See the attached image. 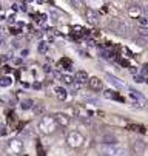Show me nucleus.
<instances>
[{"label":"nucleus","instance_id":"f257e3e1","mask_svg":"<svg viewBox=\"0 0 148 156\" xmlns=\"http://www.w3.org/2000/svg\"><path fill=\"white\" fill-rule=\"evenodd\" d=\"M56 127H57V124L53 116H42L40 121L37 122V128L42 133H45V135H50V133L56 131Z\"/></svg>","mask_w":148,"mask_h":156},{"label":"nucleus","instance_id":"f03ea898","mask_svg":"<svg viewBox=\"0 0 148 156\" xmlns=\"http://www.w3.org/2000/svg\"><path fill=\"white\" fill-rule=\"evenodd\" d=\"M83 136L80 135L79 131H71L70 135L67 136V142H68V145L70 147H73V148H79V147H82V144H83Z\"/></svg>","mask_w":148,"mask_h":156},{"label":"nucleus","instance_id":"7ed1b4c3","mask_svg":"<svg viewBox=\"0 0 148 156\" xmlns=\"http://www.w3.org/2000/svg\"><path fill=\"white\" fill-rule=\"evenodd\" d=\"M111 30L117 34H126V31L130 30V25L126 23V22L120 20V19H116L111 22Z\"/></svg>","mask_w":148,"mask_h":156},{"label":"nucleus","instance_id":"20e7f679","mask_svg":"<svg viewBox=\"0 0 148 156\" xmlns=\"http://www.w3.org/2000/svg\"><path fill=\"white\" fill-rule=\"evenodd\" d=\"M105 79H107V82H108L110 85H113L114 88H117L119 91H125V90H126V85H125L123 82H120L119 77H116V76H113V74H110V73H105Z\"/></svg>","mask_w":148,"mask_h":156},{"label":"nucleus","instance_id":"39448f33","mask_svg":"<svg viewBox=\"0 0 148 156\" xmlns=\"http://www.w3.org/2000/svg\"><path fill=\"white\" fill-rule=\"evenodd\" d=\"M87 83H88V87H90L91 91H102V90H103V82H102V79H99V77H96V76L90 77Z\"/></svg>","mask_w":148,"mask_h":156},{"label":"nucleus","instance_id":"423d86ee","mask_svg":"<svg viewBox=\"0 0 148 156\" xmlns=\"http://www.w3.org/2000/svg\"><path fill=\"white\" fill-rule=\"evenodd\" d=\"M8 147H9V150H11L12 153H15V154H20V153L23 151V142L20 141V139H11L9 144H8Z\"/></svg>","mask_w":148,"mask_h":156},{"label":"nucleus","instance_id":"0eeeda50","mask_svg":"<svg viewBox=\"0 0 148 156\" xmlns=\"http://www.w3.org/2000/svg\"><path fill=\"white\" fill-rule=\"evenodd\" d=\"M53 118H54L56 124H59V125H62V127H67V125L71 122V118H70L68 115H65V113H56Z\"/></svg>","mask_w":148,"mask_h":156},{"label":"nucleus","instance_id":"6e6552de","mask_svg":"<svg viewBox=\"0 0 148 156\" xmlns=\"http://www.w3.org/2000/svg\"><path fill=\"white\" fill-rule=\"evenodd\" d=\"M54 94L59 101H67L68 99V90L63 87H54Z\"/></svg>","mask_w":148,"mask_h":156},{"label":"nucleus","instance_id":"1a4fd4ad","mask_svg":"<svg viewBox=\"0 0 148 156\" xmlns=\"http://www.w3.org/2000/svg\"><path fill=\"white\" fill-rule=\"evenodd\" d=\"M103 98H105V99H111V101L125 102V99H123L119 93H116V91H113V90H105V91H103Z\"/></svg>","mask_w":148,"mask_h":156},{"label":"nucleus","instance_id":"9d476101","mask_svg":"<svg viewBox=\"0 0 148 156\" xmlns=\"http://www.w3.org/2000/svg\"><path fill=\"white\" fill-rule=\"evenodd\" d=\"M87 19H88L90 23H93V25H97L99 23V16L93 9H87Z\"/></svg>","mask_w":148,"mask_h":156},{"label":"nucleus","instance_id":"9b49d317","mask_svg":"<svg viewBox=\"0 0 148 156\" xmlns=\"http://www.w3.org/2000/svg\"><path fill=\"white\" fill-rule=\"evenodd\" d=\"M76 82H79V83H85V82H88V79H90V76H88V73L87 71H83V70H80V71H77V74H76Z\"/></svg>","mask_w":148,"mask_h":156},{"label":"nucleus","instance_id":"f8f14e48","mask_svg":"<svg viewBox=\"0 0 148 156\" xmlns=\"http://www.w3.org/2000/svg\"><path fill=\"white\" fill-rule=\"evenodd\" d=\"M57 65L60 66V68H63V70L71 71V59H68V57H62V59L59 60Z\"/></svg>","mask_w":148,"mask_h":156},{"label":"nucleus","instance_id":"ddd939ff","mask_svg":"<svg viewBox=\"0 0 148 156\" xmlns=\"http://www.w3.org/2000/svg\"><path fill=\"white\" fill-rule=\"evenodd\" d=\"M142 11V6L140 5H137V3H131V5H128V12L131 14V16H134V17H139V12Z\"/></svg>","mask_w":148,"mask_h":156},{"label":"nucleus","instance_id":"4468645a","mask_svg":"<svg viewBox=\"0 0 148 156\" xmlns=\"http://www.w3.org/2000/svg\"><path fill=\"white\" fill-rule=\"evenodd\" d=\"M126 130H131V131H136V133H142V135L146 131L145 127L139 125V124H128V125H126Z\"/></svg>","mask_w":148,"mask_h":156},{"label":"nucleus","instance_id":"2eb2a0df","mask_svg":"<svg viewBox=\"0 0 148 156\" xmlns=\"http://www.w3.org/2000/svg\"><path fill=\"white\" fill-rule=\"evenodd\" d=\"M130 107L134 108V110H142V108H143V105H142L137 99H134L131 94H130Z\"/></svg>","mask_w":148,"mask_h":156},{"label":"nucleus","instance_id":"dca6fc26","mask_svg":"<svg viewBox=\"0 0 148 156\" xmlns=\"http://www.w3.org/2000/svg\"><path fill=\"white\" fill-rule=\"evenodd\" d=\"M34 17V22H37V23H40V25H43L45 22H46V14H40V12H37V14H34L33 16Z\"/></svg>","mask_w":148,"mask_h":156},{"label":"nucleus","instance_id":"f3484780","mask_svg":"<svg viewBox=\"0 0 148 156\" xmlns=\"http://www.w3.org/2000/svg\"><path fill=\"white\" fill-rule=\"evenodd\" d=\"M60 80L65 83V85H73V82H74L76 79H74V76H71V74H62Z\"/></svg>","mask_w":148,"mask_h":156},{"label":"nucleus","instance_id":"a211bd4d","mask_svg":"<svg viewBox=\"0 0 148 156\" xmlns=\"http://www.w3.org/2000/svg\"><path fill=\"white\" fill-rule=\"evenodd\" d=\"M37 51H39L40 54H45V53L48 51V43H46L45 40H40L39 45H37Z\"/></svg>","mask_w":148,"mask_h":156},{"label":"nucleus","instance_id":"6ab92c4d","mask_svg":"<svg viewBox=\"0 0 148 156\" xmlns=\"http://www.w3.org/2000/svg\"><path fill=\"white\" fill-rule=\"evenodd\" d=\"M11 83H12V79L9 76H3L2 79H0V87H3V88L11 87Z\"/></svg>","mask_w":148,"mask_h":156},{"label":"nucleus","instance_id":"aec40b11","mask_svg":"<svg viewBox=\"0 0 148 156\" xmlns=\"http://www.w3.org/2000/svg\"><path fill=\"white\" fill-rule=\"evenodd\" d=\"M33 107H34V102L31 99H25V101H22V104H20V108L22 110H29Z\"/></svg>","mask_w":148,"mask_h":156},{"label":"nucleus","instance_id":"412c9836","mask_svg":"<svg viewBox=\"0 0 148 156\" xmlns=\"http://www.w3.org/2000/svg\"><path fill=\"white\" fill-rule=\"evenodd\" d=\"M137 36L142 39H148V27H140L137 30Z\"/></svg>","mask_w":148,"mask_h":156},{"label":"nucleus","instance_id":"4be33fe9","mask_svg":"<svg viewBox=\"0 0 148 156\" xmlns=\"http://www.w3.org/2000/svg\"><path fill=\"white\" fill-rule=\"evenodd\" d=\"M33 110H34V115H42V113H43V111H45V107L43 105H34L33 107Z\"/></svg>","mask_w":148,"mask_h":156},{"label":"nucleus","instance_id":"5701e85b","mask_svg":"<svg viewBox=\"0 0 148 156\" xmlns=\"http://www.w3.org/2000/svg\"><path fill=\"white\" fill-rule=\"evenodd\" d=\"M134 42H136V45H139V47H145L146 45V39H142V37H136Z\"/></svg>","mask_w":148,"mask_h":156},{"label":"nucleus","instance_id":"b1692460","mask_svg":"<svg viewBox=\"0 0 148 156\" xmlns=\"http://www.w3.org/2000/svg\"><path fill=\"white\" fill-rule=\"evenodd\" d=\"M117 62H119L122 66H125V68H130V66H131V65H130V62L126 60V59H120V57H117Z\"/></svg>","mask_w":148,"mask_h":156},{"label":"nucleus","instance_id":"393cba45","mask_svg":"<svg viewBox=\"0 0 148 156\" xmlns=\"http://www.w3.org/2000/svg\"><path fill=\"white\" fill-rule=\"evenodd\" d=\"M85 102H88V104H96V105H99L100 102H99V99H96V98H82Z\"/></svg>","mask_w":148,"mask_h":156},{"label":"nucleus","instance_id":"a878e982","mask_svg":"<svg viewBox=\"0 0 148 156\" xmlns=\"http://www.w3.org/2000/svg\"><path fill=\"white\" fill-rule=\"evenodd\" d=\"M137 22L140 23V27H146V23H148V19H146V17L139 16V17H137Z\"/></svg>","mask_w":148,"mask_h":156},{"label":"nucleus","instance_id":"bb28decb","mask_svg":"<svg viewBox=\"0 0 148 156\" xmlns=\"http://www.w3.org/2000/svg\"><path fill=\"white\" fill-rule=\"evenodd\" d=\"M133 79H134L136 83H143V82H145V77H143L142 74H137V76H134Z\"/></svg>","mask_w":148,"mask_h":156},{"label":"nucleus","instance_id":"cd10ccee","mask_svg":"<svg viewBox=\"0 0 148 156\" xmlns=\"http://www.w3.org/2000/svg\"><path fill=\"white\" fill-rule=\"evenodd\" d=\"M37 154H39V156H45V150L42 148V144H40V142L37 144Z\"/></svg>","mask_w":148,"mask_h":156},{"label":"nucleus","instance_id":"c85d7f7f","mask_svg":"<svg viewBox=\"0 0 148 156\" xmlns=\"http://www.w3.org/2000/svg\"><path fill=\"white\" fill-rule=\"evenodd\" d=\"M128 70H130V73H131L133 76H137V74H139V68H137V66H130Z\"/></svg>","mask_w":148,"mask_h":156},{"label":"nucleus","instance_id":"c756f323","mask_svg":"<svg viewBox=\"0 0 148 156\" xmlns=\"http://www.w3.org/2000/svg\"><path fill=\"white\" fill-rule=\"evenodd\" d=\"M2 70H3V73H5V74H9V73L12 71V68H11L9 65H3V66H2Z\"/></svg>","mask_w":148,"mask_h":156},{"label":"nucleus","instance_id":"7c9ffc66","mask_svg":"<svg viewBox=\"0 0 148 156\" xmlns=\"http://www.w3.org/2000/svg\"><path fill=\"white\" fill-rule=\"evenodd\" d=\"M51 20H53V23H57V22H59V16L54 11H51Z\"/></svg>","mask_w":148,"mask_h":156},{"label":"nucleus","instance_id":"2f4dec72","mask_svg":"<svg viewBox=\"0 0 148 156\" xmlns=\"http://www.w3.org/2000/svg\"><path fill=\"white\" fill-rule=\"evenodd\" d=\"M9 31H11V34H14V36H17V34L22 33V30H20V28H15V27H12Z\"/></svg>","mask_w":148,"mask_h":156},{"label":"nucleus","instance_id":"473e14b6","mask_svg":"<svg viewBox=\"0 0 148 156\" xmlns=\"http://www.w3.org/2000/svg\"><path fill=\"white\" fill-rule=\"evenodd\" d=\"M19 9H22V11H28V3H25V2L19 3Z\"/></svg>","mask_w":148,"mask_h":156},{"label":"nucleus","instance_id":"72a5a7b5","mask_svg":"<svg viewBox=\"0 0 148 156\" xmlns=\"http://www.w3.org/2000/svg\"><path fill=\"white\" fill-rule=\"evenodd\" d=\"M8 133V130H6V127H3V125H0V136H5Z\"/></svg>","mask_w":148,"mask_h":156},{"label":"nucleus","instance_id":"f704fd0d","mask_svg":"<svg viewBox=\"0 0 148 156\" xmlns=\"http://www.w3.org/2000/svg\"><path fill=\"white\" fill-rule=\"evenodd\" d=\"M33 88H36V90H40V88H42L40 82H34V83H33Z\"/></svg>","mask_w":148,"mask_h":156},{"label":"nucleus","instance_id":"c9c22d12","mask_svg":"<svg viewBox=\"0 0 148 156\" xmlns=\"http://www.w3.org/2000/svg\"><path fill=\"white\" fill-rule=\"evenodd\" d=\"M123 53H125L126 56H128V57H131V56H133V53H131V51H130L128 48H123Z\"/></svg>","mask_w":148,"mask_h":156},{"label":"nucleus","instance_id":"e433bc0d","mask_svg":"<svg viewBox=\"0 0 148 156\" xmlns=\"http://www.w3.org/2000/svg\"><path fill=\"white\" fill-rule=\"evenodd\" d=\"M43 71H45V73H51V66H50V65H45V66H43Z\"/></svg>","mask_w":148,"mask_h":156},{"label":"nucleus","instance_id":"4c0bfd02","mask_svg":"<svg viewBox=\"0 0 148 156\" xmlns=\"http://www.w3.org/2000/svg\"><path fill=\"white\" fill-rule=\"evenodd\" d=\"M143 74H148V65H145L143 68H142V76H143Z\"/></svg>","mask_w":148,"mask_h":156},{"label":"nucleus","instance_id":"58836bf2","mask_svg":"<svg viewBox=\"0 0 148 156\" xmlns=\"http://www.w3.org/2000/svg\"><path fill=\"white\" fill-rule=\"evenodd\" d=\"M14 62H15L17 65H20V63L23 62V59H22V57H17V59H14Z\"/></svg>","mask_w":148,"mask_h":156},{"label":"nucleus","instance_id":"ea45409f","mask_svg":"<svg viewBox=\"0 0 148 156\" xmlns=\"http://www.w3.org/2000/svg\"><path fill=\"white\" fill-rule=\"evenodd\" d=\"M8 22H9V23H14V22H15V17H14V16H9V17H8Z\"/></svg>","mask_w":148,"mask_h":156},{"label":"nucleus","instance_id":"a19ab883","mask_svg":"<svg viewBox=\"0 0 148 156\" xmlns=\"http://www.w3.org/2000/svg\"><path fill=\"white\" fill-rule=\"evenodd\" d=\"M26 56H28V50H23L22 51V57H26Z\"/></svg>","mask_w":148,"mask_h":156},{"label":"nucleus","instance_id":"79ce46f5","mask_svg":"<svg viewBox=\"0 0 148 156\" xmlns=\"http://www.w3.org/2000/svg\"><path fill=\"white\" fill-rule=\"evenodd\" d=\"M12 9L17 11V9H19V3H14V5H12Z\"/></svg>","mask_w":148,"mask_h":156},{"label":"nucleus","instance_id":"37998d69","mask_svg":"<svg viewBox=\"0 0 148 156\" xmlns=\"http://www.w3.org/2000/svg\"><path fill=\"white\" fill-rule=\"evenodd\" d=\"M143 9H145V12H148V3H145V5H143Z\"/></svg>","mask_w":148,"mask_h":156},{"label":"nucleus","instance_id":"c03bdc74","mask_svg":"<svg viewBox=\"0 0 148 156\" xmlns=\"http://www.w3.org/2000/svg\"><path fill=\"white\" fill-rule=\"evenodd\" d=\"M3 43H5V40H3L2 37H0V47H3Z\"/></svg>","mask_w":148,"mask_h":156},{"label":"nucleus","instance_id":"a18cd8bd","mask_svg":"<svg viewBox=\"0 0 148 156\" xmlns=\"http://www.w3.org/2000/svg\"><path fill=\"white\" fill-rule=\"evenodd\" d=\"M5 19H6L5 16H2V14H0V22H2V20H5Z\"/></svg>","mask_w":148,"mask_h":156},{"label":"nucleus","instance_id":"49530a36","mask_svg":"<svg viewBox=\"0 0 148 156\" xmlns=\"http://www.w3.org/2000/svg\"><path fill=\"white\" fill-rule=\"evenodd\" d=\"M143 104H146V105H148V98H146V99H145V102H143Z\"/></svg>","mask_w":148,"mask_h":156},{"label":"nucleus","instance_id":"de8ad7c7","mask_svg":"<svg viewBox=\"0 0 148 156\" xmlns=\"http://www.w3.org/2000/svg\"><path fill=\"white\" fill-rule=\"evenodd\" d=\"M0 11H2V3H0Z\"/></svg>","mask_w":148,"mask_h":156}]
</instances>
